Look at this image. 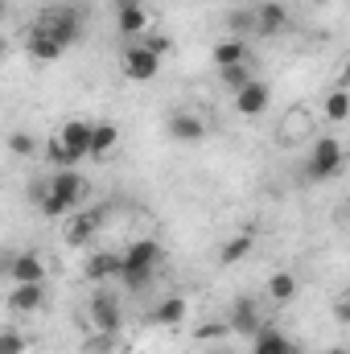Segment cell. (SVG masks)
Here are the masks:
<instances>
[{"mask_svg":"<svg viewBox=\"0 0 350 354\" xmlns=\"http://www.w3.org/2000/svg\"><path fill=\"white\" fill-rule=\"evenodd\" d=\"M157 264H161V243H157V239H136V243L124 252V272H120L124 288L145 292V288L153 284V272H157Z\"/></svg>","mask_w":350,"mask_h":354,"instance_id":"6da1fadb","label":"cell"},{"mask_svg":"<svg viewBox=\"0 0 350 354\" xmlns=\"http://www.w3.org/2000/svg\"><path fill=\"white\" fill-rule=\"evenodd\" d=\"M342 165H347V149H342V140L326 136V140L313 145V153H309V161H305V177H309L313 185H322V181H330V177L342 174Z\"/></svg>","mask_w":350,"mask_h":354,"instance_id":"7a4b0ae2","label":"cell"},{"mask_svg":"<svg viewBox=\"0 0 350 354\" xmlns=\"http://www.w3.org/2000/svg\"><path fill=\"white\" fill-rule=\"evenodd\" d=\"M157 71H161V54H153L145 41H132V46L124 50V75H128L132 83H153Z\"/></svg>","mask_w":350,"mask_h":354,"instance_id":"3957f363","label":"cell"},{"mask_svg":"<svg viewBox=\"0 0 350 354\" xmlns=\"http://www.w3.org/2000/svg\"><path fill=\"white\" fill-rule=\"evenodd\" d=\"M165 132H169L174 145H202L206 140V120L198 111L177 107V111H169V120H165Z\"/></svg>","mask_w":350,"mask_h":354,"instance_id":"277c9868","label":"cell"},{"mask_svg":"<svg viewBox=\"0 0 350 354\" xmlns=\"http://www.w3.org/2000/svg\"><path fill=\"white\" fill-rule=\"evenodd\" d=\"M227 330L231 334H243V338H256L264 330V309L256 297H239L235 305H231V313H227Z\"/></svg>","mask_w":350,"mask_h":354,"instance_id":"5b68a950","label":"cell"},{"mask_svg":"<svg viewBox=\"0 0 350 354\" xmlns=\"http://www.w3.org/2000/svg\"><path fill=\"white\" fill-rule=\"evenodd\" d=\"M37 29H46L50 37H58L66 50L79 41V33H83V17L75 12V8H54V12H46L42 21H37Z\"/></svg>","mask_w":350,"mask_h":354,"instance_id":"8992f818","label":"cell"},{"mask_svg":"<svg viewBox=\"0 0 350 354\" xmlns=\"http://www.w3.org/2000/svg\"><path fill=\"white\" fill-rule=\"evenodd\" d=\"M4 276L12 284H42L46 280V260L37 252H17V256L4 260Z\"/></svg>","mask_w":350,"mask_h":354,"instance_id":"52a82bcc","label":"cell"},{"mask_svg":"<svg viewBox=\"0 0 350 354\" xmlns=\"http://www.w3.org/2000/svg\"><path fill=\"white\" fill-rule=\"evenodd\" d=\"M272 107V87L264 83V79H256V83H248V87L235 95V111L243 115V120H260L264 111Z\"/></svg>","mask_w":350,"mask_h":354,"instance_id":"ba28073f","label":"cell"},{"mask_svg":"<svg viewBox=\"0 0 350 354\" xmlns=\"http://www.w3.org/2000/svg\"><path fill=\"white\" fill-rule=\"evenodd\" d=\"M288 25H293V17H288V8H284L280 0L256 4V33H260V37H276V33H284Z\"/></svg>","mask_w":350,"mask_h":354,"instance_id":"9c48e42d","label":"cell"},{"mask_svg":"<svg viewBox=\"0 0 350 354\" xmlns=\"http://www.w3.org/2000/svg\"><path fill=\"white\" fill-rule=\"evenodd\" d=\"M87 309H91V326H95L99 334H116V330H120V305H116L111 292H95Z\"/></svg>","mask_w":350,"mask_h":354,"instance_id":"30bf717a","label":"cell"},{"mask_svg":"<svg viewBox=\"0 0 350 354\" xmlns=\"http://www.w3.org/2000/svg\"><path fill=\"white\" fill-rule=\"evenodd\" d=\"M46 189H50V194H58L66 206H75V210H79V202H83V194H87V181L75 174V169H58V174L46 181Z\"/></svg>","mask_w":350,"mask_h":354,"instance_id":"8fae6325","label":"cell"},{"mask_svg":"<svg viewBox=\"0 0 350 354\" xmlns=\"http://www.w3.org/2000/svg\"><path fill=\"white\" fill-rule=\"evenodd\" d=\"M145 25H149V12H145V4L140 0H120L116 4V29L124 33V37H140L145 33Z\"/></svg>","mask_w":350,"mask_h":354,"instance_id":"7c38bea8","label":"cell"},{"mask_svg":"<svg viewBox=\"0 0 350 354\" xmlns=\"http://www.w3.org/2000/svg\"><path fill=\"white\" fill-rule=\"evenodd\" d=\"M91 132H95V124H87V120H66L62 132H58V140L83 161V157H91Z\"/></svg>","mask_w":350,"mask_h":354,"instance_id":"4fadbf2b","label":"cell"},{"mask_svg":"<svg viewBox=\"0 0 350 354\" xmlns=\"http://www.w3.org/2000/svg\"><path fill=\"white\" fill-rule=\"evenodd\" d=\"M42 305H46V288H42V284H12V292H8V309H12V313L29 317V313H37Z\"/></svg>","mask_w":350,"mask_h":354,"instance_id":"5bb4252c","label":"cell"},{"mask_svg":"<svg viewBox=\"0 0 350 354\" xmlns=\"http://www.w3.org/2000/svg\"><path fill=\"white\" fill-rule=\"evenodd\" d=\"M103 227V210H87V214H71L66 218V243H87L91 235Z\"/></svg>","mask_w":350,"mask_h":354,"instance_id":"9a60e30c","label":"cell"},{"mask_svg":"<svg viewBox=\"0 0 350 354\" xmlns=\"http://www.w3.org/2000/svg\"><path fill=\"white\" fill-rule=\"evenodd\" d=\"M29 54H33L37 62H58V58L66 54V46H62L58 37H50L46 29H37V25H33V33H29Z\"/></svg>","mask_w":350,"mask_h":354,"instance_id":"2e32d148","label":"cell"},{"mask_svg":"<svg viewBox=\"0 0 350 354\" xmlns=\"http://www.w3.org/2000/svg\"><path fill=\"white\" fill-rule=\"evenodd\" d=\"M297 292H301L297 272H272V276H268V297H272L276 305H288Z\"/></svg>","mask_w":350,"mask_h":354,"instance_id":"e0dca14e","label":"cell"},{"mask_svg":"<svg viewBox=\"0 0 350 354\" xmlns=\"http://www.w3.org/2000/svg\"><path fill=\"white\" fill-rule=\"evenodd\" d=\"M239 62H248V41L243 37H223L214 46V66L223 71V66H239Z\"/></svg>","mask_w":350,"mask_h":354,"instance_id":"ac0fdd59","label":"cell"},{"mask_svg":"<svg viewBox=\"0 0 350 354\" xmlns=\"http://www.w3.org/2000/svg\"><path fill=\"white\" fill-rule=\"evenodd\" d=\"M124 272V252H99L87 260V280H107V276H120Z\"/></svg>","mask_w":350,"mask_h":354,"instance_id":"d6986e66","label":"cell"},{"mask_svg":"<svg viewBox=\"0 0 350 354\" xmlns=\"http://www.w3.org/2000/svg\"><path fill=\"white\" fill-rule=\"evenodd\" d=\"M252 354H293V342L280 334V330H272V326H264L260 334L252 338Z\"/></svg>","mask_w":350,"mask_h":354,"instance_id":"ffe728a7","label":"cell"},{"mask_svg":"<svg viewBox=\"0 0 350 354\" xmlns=\"http://www.w3.org/2000/svg\"><path fill=\"white\" fill-rule=\"evenodd\" d=\"M116 140H120V128H116L111 120H99V124H95V132H91V157L111 153V149H116Z\"/></svg>","mask_w":350,"mask_h":354,"instance_id":"44dd1931","label":"cell"},{"mask_svg":"<svg viewBox=\"0 0 350 354\" xmlns=\"http://www.w3.org/2000/svg\"><path fill=\"white\" fill-rule=\"evenodd\" d=\"M322 111H326V120H347L350 115V87H334L326 91V103H322Z\"/></svg>","mask_w":350,"mask_h":354,"instance_id":"7402d4cb","label":"cell"},{"mask_svg":"<svg viewBox=\"0 0 350 354\" xmlns=\"http://www.w3.org/2000/svg\"><path fill=\"white\" fill-rule=\"evenodd\" d=\"M185 309H190V305H185L181 297H165V301L153 309V322H157V326H177V322H185Z\"/></svg>","mask_w":350,"mask_h":354,"instance_id":"603a6c76","label":"cell"},{"mask_svg":"<svg viewBox=\"0 0 350 354\" xmlns=\"http://www.w3.org/2000/svg\"><path fill=\"white\" fill-rule=\"evenodd\" d=\"M219 79H223V87L231 91V95H239L248 83H256V75H252V66H248V62H239V66H223V71H219Z\"/></svg>","mask_w":350,"mask_h":354,"instance_id":"cb8c5ba5","label":"cell"},{"mask_svg":"<svg viewBox=\"0 0 350 354\" xmlns=\"http://www.w3.org/2000/svg\"><path fill=\"white\" fill-rule=\"evenodd\" d=\"M248 252H252V235H235V239H227V243H223L219 264H239Z\"/></svg>","mask_w":350,"mask_h":354,"instance_id":"d4e9b609","label":"cell"},{"mask_svg":"<svg viewBox=\"0 0 350 354\" xmlns=\"http://www.w3.org/2000/svg\"><path fill=\"white\" fill-rule=\"evenodd\" d=\"M46 153H50V161H54L58 169H75V165H79V157H75V153H71V149H66L58 136L50 140V149H46Z\"/></svg>","mask_w":350,"mask_h":354,"instance_id":"484cf974","label":"cell"},{"mask_svg":"<svg viewBox=\"0 0 350 354\" xmlns=\"http://www.w3.org/2000/svg\"><path fill=\"white\" fill-rule=\"evenodd\" d=\"M8 149H12L17 157H33V149H37V140H33L29 132H12V136H8Z\"/></svg>","mask_w":350,"mask_h":354,"instance_id":"4316f807","label":"cell"},{"mask_svg":"<svg viewBox=\"0 0 350 354\" xmlns=\"http://www.w3.org/2000/svg\"><path fill=\"white\" fill-rule=\"evenodd\" d=\"M25 346H29V342H25L17 330H4V334H0V354H21Z\"/></svg>","mask_w":350,"mask_h":354,"instance_id":"83f0119b","label":"cell"},{"mask_svg":"<svg viewBox=\"0 0 350 354\" xmlns=\"http://www.w3.org/2000/svg\"><path fill=\"white\" fill-rule=\"evenodd\" d=\"M227 25H231V29H256V8H239V12H231Z\"/></svg>","mask_w":350,"mask_h":354,"instance_id":"f1b7e54d","label":"cell"},{"mask_svg":"<svg viewBox=\"0 0 350 354\" xmlns=\"http://www.w3.org/2000/svg\"><path fill=\"white\" fill-rule=\"evenodd\" d=\"M145 46H149L153 54H169V46H174V41H169V37H149Z\"/></svg>","mask_w":350,"mask_h":354,"instance_id":"f546056e","label":"cell"},{"mask_svg":"<svg viewBox=\"0 0 350 354\" xmlns=\"http://www.w3.org/2000/svg\"><path fill=\"white\" fill-rule=\"evenodd\" d=\"M338 87H350V58H347V66H342V75H338Z\"/></svg>","mask_w":350,"mask_h":354,"instance_id":"4dcf8cb0","label":"cell"},{"mask_svg":"<svg viewBox=\"0 0 350 354\" xmlns=\"http://www.w3.org/2000/svg\"><path fill=\"white\" fill-rule=\"evenodd\" d=\"M309 4H317V8H322V4H334V0H309Z\"/></svg>","mask_w":350,"mask_h":354,"instance_id":"1f68e13d","label":"cell"},{"mask_svg":"<svg viewBox=\"0 0 350 354\" xmlns=\"http://www.w3.org/2000/svg\"><path fill=\"white\" fill-rule=\"evenodd\" d=\"M326 354H350V351H326Z\"/></svg>","mask_w":350,"mask_h":354,"instance_id":"d6a6232c","label":"cell"},{"mask_svg":"<svg viewBox=\"0 0 350 354\" xmlns=\"http://www.w3.org/2000/svg\"><path fill=\"white\" fill-rule=\"evenodd\" d=\"M210 354H231V351H210Z\"/></svg>","mask_w":350,"mask_h":354,"instance_id":"836d02e7","label":"cell"},{"mask_svg":"<svg viewBox=\"0 0 350 354\" xmlns=\"http://www.w3.org/2000/svg\"><path fill=\"white\" fill-rule=\"evenodd\" d=\"M347 297H350V288H347Z\"/></svg>","mask_w":350,"mask_h":354,"instance_id":"e575fe53","label":"cell"},{"mask_svg":"<svg viewBox=\"0 0 350 354\" xmlns=\"http://www.w3.org/2000/svg\"><path fill=\"white\" fill-rule=\"evenodd\" d=\"M293 354H297V351H293Z\"/></svg>","mask_w":350,"mask_h":354,"instance_id":"d590c367","label":"cell"}]
</instances>
